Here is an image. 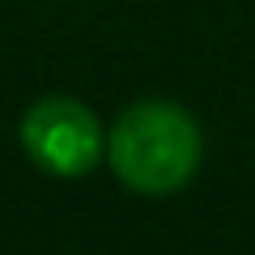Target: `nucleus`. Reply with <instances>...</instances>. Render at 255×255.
Segmentation results:
<instances>
[{
    "label": "nucleus",
    "instance_id": "obj_1",
    "mask_svg": "<svg viewBox=\"0 0 255 255\" xmlns=\"http://www.w3.org/2000/svg\"><path fill=\"white\" fill-rule=\"evenodd\" d=\"M111 166L132 191L162 196L196 174L200 128L179 102H136L111 128Z\"/></svg>",
    "mask_w": 255,
    "mask_h": 255
},
{
    "label": "nucleus",
    "instance_id": "obj_2",
    "mask_svg": "<svg viewBox=\"0 0 255 255\" xmlns=\"http://www.w3.org/2000/svg\"><path fill=\"white\" fill-rule=\"evenodd\" d=\"M21 145L34 157V166H43L47 174L60 179H77L98 162L102 149V128L85 102L77 98H43L26 111L21 119Z\"/></svg>",
    "mask_w": 255,
    "mask_h": 255
}]
</instances>
